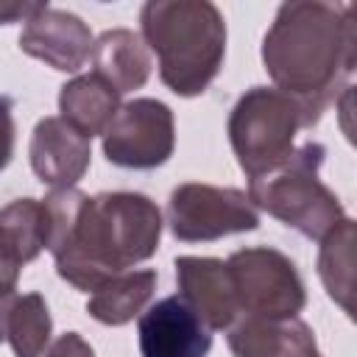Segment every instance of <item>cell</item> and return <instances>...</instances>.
I'll return each mask as SVG.
<instances>
[{"label":"cell","mask_w":357,"mask_h":357,"mask_svg":"<svg viewBox=\"0 0 357 357\" xmlns=\"http://www.w3.org/2000/svg\"><path fill=\"white\" fill-rule=\"evenodd\" d=\"M45 209L50 218L47 251L59 276L75 290L95 293L159 248L162 212L142 192L86 195L78 187L50 190Z\"/></svg>","instance_id":"obj_1"},{"label":"cell","mask_w":357,"mask_h":357,"mask_svg":"<svg viewBox=\"0 0 357 357\" xmlns=\"http://www.w3.org/2000/svg\"><path fill=\"white\" fill-rule=\"evenodd\" d=\"M262 64L279 92L293 98L307 128L346 86L354 70V20L346 3L290 0L262 39Z\"/></svg>","instance_id":"obj_2"},{"label":"cell","mask_w":357,"mask_h":357,"mask_svg":"<svg viewBox=\"0 0 357 357\" xmlns=\"http://www.w3.org/2000/svg\"><path fill=\"white\" fill-rule=\"evenodd\" d=\"M142 42L159 59L162 84L181 95H201L223 67L226 22L209 0H151L139 11Z\"/></svg>","instance_id":"obj_3"},{"label":"cell","mask_w":357,"mask_h":357,"mask_svg":"<svg viewBox=\"0 0 357 357\" xmlns=\"http://www.w3.org/2000/svg\"><path fill=\"white\" fill-rule=\"evenodd\" d=\"M326 148L321 142H304L276 165L273 170L248 178V198L257 209L282 220L310 240H324L343 218L340 198L318 178Z\"/></svg>","instance_id":"obj_4"},{"label":"cell","mask_w":357,"mask_h":357,"mask_svg":"<svg viewBox=\"0 0 357 357\" xmlns=\"http://www.w3.org/2000/svg\"><path fill=\"white\" fill-rule=\"evenodd\" d=\"M298 128L307 120L293 98L276 86L245 89L229 114V142L237 165L248 178H257L293 153Z\"/></svg>","instance_id":"obj_5"},{"label":"cell","mask_w":357,"mask_h":357,"mask_svg":"<svg viewBox=\"0 0 357 357\" xmlns=\"http://www.w3.org/2000/svg\"><path fill=\"white\" fill-rule=\"evenodd\" d=\"M226 268L237 296V318H298L307 304L304 279L296 262L276 248H240L226 259Z\"/></svg>","instance_id":"obj_6"},{"label":"cell","mask_w":357,"mask_h":357,"mask_svg":"<svg viewBox=\"0 0 357 357\" xmlns=\"http://www.w3.org/2000/svg\"><path fill=\"white\" fill-rule=\"evenodd\" d=\"M167 223L181 243H209L226 234L254 231L259 226V209L245 190L187 181L170 192Z\"/></svg>","instance_id":"obj_7"},{"label":"cell","mask_w":357,"mask_h":357,"mask_svg":"<svg viewBox=\"0 0 357 357\" xmlns=\"http://www.w3.org/2000/svg\"><path fill=\"white\" fill-rule=\"evenodd\" d=\"M176 148L173 109L156 98H134L117 109L103 131V153L112 165L151 170L165 165Z\"/></svg>","instance_id":"obj_8"},{"label":"cell","mask_w":357,"mask_h":357,"mask_svg":"<svg viewBox=\"0 0 357 357\" xmlns=\"http://www.w3.org/2000/svg\"><path fill=\"white\" fill-rule=\"evenodd\" d=\"M142 357H206L212 332L181 296H167L151 304L137 324Z\"/></svg>","instance_id":"obj_9"},{"label":"cell","mask_w":357,"mask_h":357,"mask_svg":"<svg viewBox=\"0 0 357 357\" xmlns=\"http://www.w3.org/2000/svg\"><path fill=\"white\" fill-rule=\"evenodd\" d=\"M92 31L78 14L50 6L36 11L20 33V50L59 73H78L92 56Z\"/></svg>","instance_id":"obj_10"},{"label":"cell","mask_w":357,"mask_h":357,"mask_svg":"<svg viewBox=\"0 0 357 357\" xmlns=\"http://www.w3.org/2000/svg\"><path fill=\"white\" fill-rule=\"evenodd\" d=\"M28 156L42 184L50 190H67L84 178L92 159V145L61 117H42L33 126Z\"/></svg>","instance_id":"obj_11"},{"label":"cell","mask_w":357,"mask_h":357,"mask_svg":"<svg viewBox=\"0 0 357 357\" xmlns=\"http://www.w3.org/2000/svg\"><path fill=\"white\" fill-rule=\"evenodd\" d=\"M178 296L192 307L209 332L229 329L240 310L229 268L215 257H176Z\"/></svg>","instance_id":"obj_12"},{"label":"cell","mask_w":357,"mask_h":357,"mask_svg":"<svg viewBox=\"0 0 357 357\" xmlns=\"http://www.w3.org/2000/svg\"><path fill=\"white\" fill-rule=\"evenodd\" d=\"M92 73L100 75L120 95L145 86L151 75V56L139 33L128 28L103 31L92 45Z\"/></svg>","instance_id":"obj_13"},{"label":"cell","mask_w":357,"mask_h":357,"mask_svg":"<svg viewBox=\"0 0 357 357\" xmlns=\"http://www.w3.org/2000/svg\"><path fill=\"white\" fill-rule=\"evenodd\" d=\"M229 349L234 357H287L298 349L318 346L312 329L301 318H237L229 329Z\"/></svg>","instance_id":"obj_14"},{"label":"cell","mask_w":357,"mask_h":357,"mask_svg":"<svg viewBox=\"0 0 357 357\" xmlns=\"http://www.w3.org/2000/svg\"><path fill=\"white\" fill-rule=\"evenodd\" d=\"M117 109H120V92L95 73L75 75L59 92V112H61L59 117L86 139L98 134L103 137Z\"/></svg>","instance_id":"obj_15"},{"label":"cell","mask_w":357,"mask_h":357,"mask_svg":"<svg viewBox=\"0 0 357 357\" xmlns=\"http://www.w3.org/2000/svg\"><path fill=\"white\" fill-rule=\"evenodd\" d=\"M156 271L145 268V271H123L117 276H112L109 282H103L86 301V312L106 324V326H123L128 321H134L137 315H142V310L148 307L153 290H156Z\"/></svg>","instance_id":"obj_16"},{"label":"cell","mask_w":357,"mask_h":357,"mask_svg":"<svg viewBox=\"0 0 357 357\" xmlns=\"http://www.w3.org/2000/svg\"><path fill=\"white\" fill-rule=\"evenodd\" d=\"M50 218L45 201L17 198L0 209V251L17 265H28L47 248Z\"/></svg>","instance_id":"obj_17"},{"label":"cell","mask_w":357,"mask_h":357,"mask_svg":"<svg viewBox=\"0 0 357 357\" xmlns=\"http://www.w3.org/2000/svg\"><path fill=\"white\" fill-rule=\"evenodd\" d=\"M318 276L335 304L351 315L354 290V220L343 218L324 240L318 251Z\"/></svg>","instance_id":"obj_18"},{"label":"cell","mask_w":357,"mask_h":357,"mask_svg":"<svg viewBox=\"0 0 357 357\" xmlns=\"http://www.w3.org/2000/svg\"><path fill=\"white\" fill-rule=\"evenodd\" d=\"M50 332L53 321L45 298L39 293L17 296L6 324V340L11 343L14 357H42L50 343Z\"/></svg>","instance_id":"obj_19"},{"label":"cell","mask_w":357,"mask_h":357,"mask_svg":"<svg viewBox=\"0 0 357 357\" xmlns=\"http://www.w3.org/2000/svg\"><path fill=\"white\" fill-rule=\"evenodd\" d=\"M45 357H95V351L78 332H64L50 343Z\"/></svg>","instance_id":"obj_20"},{"label":"cell","mask_w":357,"mask_h":357,"mask_svg":"<svg viewBox=\"0 0 357 357\" xmlns=\"http://www.w3.org/2000/svg\"><path fill=\"white\" fill-rule=\"evenodd\" d=\"M14 156V114H11V100L0 98V170L11 162Z\"/></svg>","instance_id":"obj_21"},{"label":"cell","mask_w":357,"mask_h":357,"mask_svg":"<svg viewBox=\"0 0 357 357\" xmlns=\"http://www.w3.org/2000/svg\"><path fill=\"white\" fill-rule=\"evenodd\" d=\"M47 3H14V0H3L0 3V25H11V22H28L36 11H42Z\"/></svg>","instance_id":"obj_22"},{"label":"cell","mask_w":357,"mask_h":357,"mask_svg":"<svg viewBox=\"0 0 357 357\" xmlns=\"http://www.w3.org/2000/svg\"><path fill=\"white\" fill-rule=\"evenodd\" d=\"M17 301V290L8 284H0V340H6V324H8V312Z\"/></svg>","instance_id":"obj_23"},{"label":"cell","mask_w":357,"mask_h":357,"mask_svg":"<svg viewBox=\"0 0 357 357\" xmlns=\"http://www.w3.org/2000/svg\"><path fill=\"white\" fill-rule=\"evenodd\" d=\"M17 279H20V268L0 251V284H8V287H17Z\"/></svg>","instance_id":"obj_24"},{"label":"cell","mask_w":357,"mask_h":357,"mask_svg":"<svg viewBox=\"0 0 357 357\" xmlns=\"http://www.w3.org/2000/svg\"><path fill=\"white\" fill-rule=\"evenodd\" d=\"M287 357H321V351H318V346H310V349H298V351H293Z\"/></svg>","instance_id":"obj_25"}]
</instances>
